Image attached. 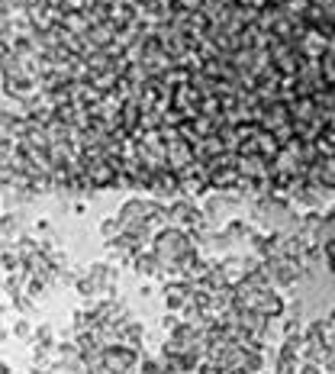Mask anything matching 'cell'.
<instances>
[{
    "label": "cell",
    "instance_id": "6da1fadb",
    "mask_svg": "<svg viewBox=\"0 0 335 374\" xmlns=\"http://www.w3.org/2000/svg\"><path fill=\"white\" fill-rule=\"evenodd\" d=\"M0 168L61 187H335V0H0Z\"/></svg>",
    "mask_w": 335,
    "mask_h": 374
}]
</instances>
